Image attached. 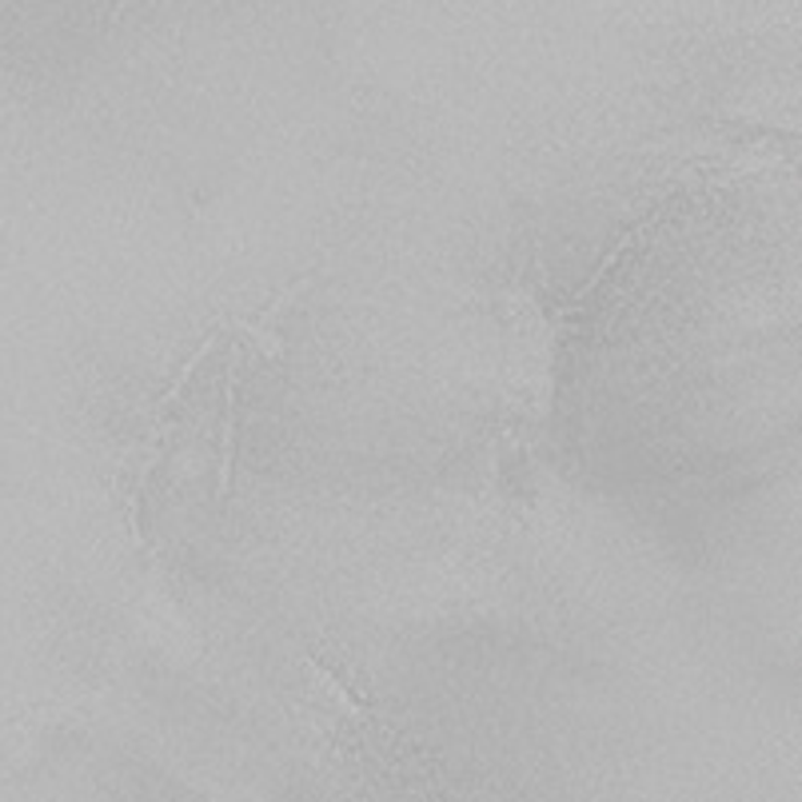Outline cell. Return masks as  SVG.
I'll use <instances>...</instances> for the list:
<instances>
[{"instance_id": "obj_1", "label": "cell", "mask_w": 802, "mask_h": 802, "mask_svg": "<svg viewBox=\"0 0 802 802\" xmlns=\"http://www.w3.org/2000/svg\"><path fill=\"white\" fill-rule=\"evenodd\" d=\"M236 467V364L224 379V424H220V463H216V508H224Z\"/></svg>"}, {"instance_id": "obj_2", "label": "cell", "mask_w": 802, "mask_h": 802, "mask_svg": "<svg viewBox=\"0 0 802 802\" xmlns=\"http://www.w3.org/2000/svg\"><path fill=\"white\" fill-rule=\"evenodd\" d=\"M304 667H307V679L316 683V691H319V695L331 698V707L340 710L343 719H352V722H367V719H372V710H367L364 703H360V698H355L352 691H348V686H343L340 679L328 671V667H319L316 659H307Z\"/></svg>"}]
</instances>
